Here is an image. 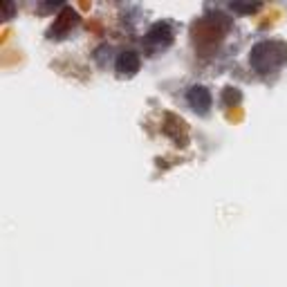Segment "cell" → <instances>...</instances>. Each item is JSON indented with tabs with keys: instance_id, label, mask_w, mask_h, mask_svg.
<instances>
[{
	"instance_id": "obj_1",
	"label": "cell",
	"mask_w": 287,
	"mask_h": 287,
	"mask_svg": "<svg viewBox=\"0 0 287 287\" xmlns=\"http://www.w3.org/2000/svg\"><path fill=\"white\" fill-rule=\"evenodd\" d=\"M191 103L195 106V110H197V106H200V110H204V108L209 106V95H207L204 88H193V92H191Z\"/></svg>"
},
{
	"instance_id": "obj_2",
	"label": "cell",
	"mask_w": 287,
	"mask_h": 287,
	"mask_svg": "<svg viewBox=\"0 0 287 287\" xmlns=\"http://www.w3.org/2000/svg\"><path fill=\"white\" fill-rule=\"evenodd\" d=\"M137 56H135L133 54V52H128V54L126 56H121V59H119V72H135V70H137Z\"/></svg>"
}]
</instances>
